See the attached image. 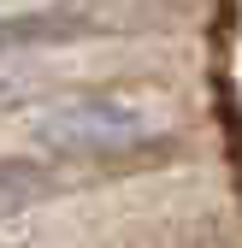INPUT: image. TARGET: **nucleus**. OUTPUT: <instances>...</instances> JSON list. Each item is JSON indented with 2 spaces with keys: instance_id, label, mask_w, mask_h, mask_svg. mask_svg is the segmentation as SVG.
Segmentation results:
<instances>
[{
  "instance_id": "obj_1",
  "label": "nucleus",
  "mask_w": 242,
  "mask_h": 248,
  "mask_svg": "<svg viewBox=\"0 0 242 248\" xmlns=\"http://www.w3.org/2000/svg\"><path fill=\"white\" fill-rule=\"evenodd\" d=\"M36 142L47 154H65V160H101V154H130L142 142L160 136V124L142 107L118 101V95H59L36 112Z\"/></svg>"
},
{
  "instance_id": "obj_2",
  "label": "nucleus",
  "mask_w": 242,
  "mask_h": 248,
  "mask_svg": "<svg viewBox=\"0 0 242 248\" xmlns=\"http://www.w3.org/2000/svg\"><path fill=\"white\" fill-rule=\"evenodd\" d=\"M53 189V177L42 166H30V160H6L0 166V219H12V213H24L30 201H42Z\"/></svg>"
}]
</instances>
